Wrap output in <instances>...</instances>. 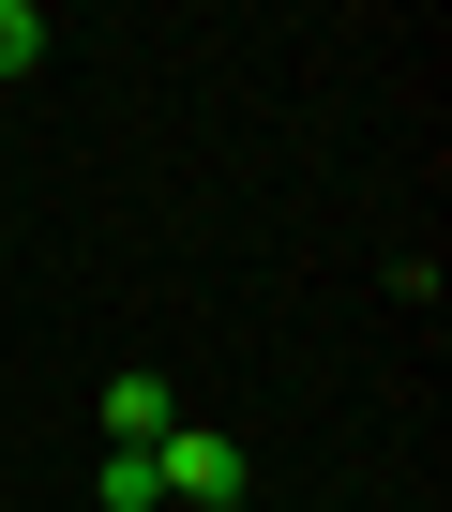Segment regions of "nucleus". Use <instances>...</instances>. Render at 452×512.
Returning a JSON list of instances; mask_svg holds the SVG:
<instances>
[{
  "label": "nucleus",
  "instance_id": "f257e3e1",
  "mask_svg": "<svg viewBox=\"0 0 452 512\" xmlns=\"http://www.w3.org/2000/svg\"><path fill=\"white\" fill-rule=\"evenodd\" d=\"M211 497H242V437L166 422V437H151V512H211Z\"/></svg>",
  "mask_w": 452,
  "mask_h": 512
},
{
  "label": "nucleus",
  "instance_id": "f03ea898",
  "mask_svg": "<svg viewBox=\"0 0 452 512\" xmlns=\"http://www.w3.org/2000/svg\"><path fill=\"white\" fill-rule=\"evenodd\" d=\"M91 422H106V452H151V437H166V422H181V392H166V377H151V362H121V377H106V392H91Z\"/></svg>",
  "mask_w": 452,
  "mask_h": 512
},
{
  "label": "nucleus",
  "instance_id": "7ed1b4c3",
  "mask_svg": "<svg viewBox=\"0 0 452 512\" xmlns=\"http://www.w3.org/2000/svg\"><path fill=\"white\" fill-rule=\"evenodd\" d=\"M46 46H61V31H46V16H31V0H0V76H31V61H46Z\"/></svg>",
  "mask_w": 452,
  "mask_h": 512
},
{
  "label": "nucleus",
  "instance_id": "20e7f679",
  "mask_svg": "<svg viewBox=\"0 0 452 512\" xmlns=\"http://www.w3.org/2000/svg\"><path fill=\"white\" fill-rule=\"evenodd\" d=\"M211 512H242V497H211Z\"/></svg>",
  "mask_w": 452,
  "mask_h": 512
}]
</instances>
